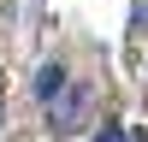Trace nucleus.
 Segmentation results:
<instances>
[{
	"mask_svg": "<svg viewBox=\"0 0 148 142\" xmlns=\"http://www.w3.org/2000/svg\"><path fill=\"white\" fill-rule=\"evenodd\" d=\"M59 89H65V65H42L36 71V101H53Z\"/></svg>",
	"mask_w": 148,
	"mask_h": 142,
	"instance_id": "nucleus-2",
	"label": "nucleus"
},
{
	"mask_svg": "<svg viewBox=\"0 0 148 142\" xmlns=\"http://www.w3.org/2000/svg\"><path fill=\"white\" fill-rule=\"evenodd\" d=\"M77 118H83V89H59L53 101H47V124L53 130H71Z\"/></svg>",
	"mask_w": 148,
	"mask_h": 142,
	"instance_id": "nucleus-1",
	"label": "nucleus"
},
{
	"mask_svg": "<svg viewBox=\"0 0 148 142\" xmlns=\"http://www.w3.org/2000/svg\"><path fill=\"white\" fill-rule=\"evenodd\" d=\"M95 142H130V130H125V124H101V136H95Z\"/></svg>",
	"mask_w": 148,
	"mask_h": 142,
	"instance_id": "nucleus-3",
	"label": "nucleus"
}]
</instances>
